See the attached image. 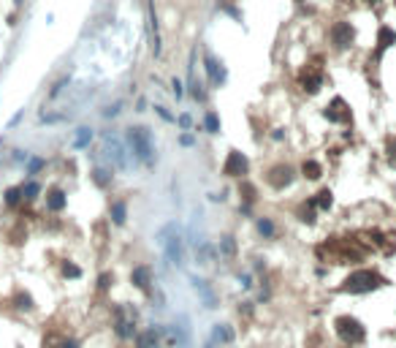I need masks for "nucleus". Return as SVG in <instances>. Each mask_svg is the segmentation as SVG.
<instances>
[{"mask_svg":"<svg viewBox=\"0 0 396 348\" xmlns=\"http://www.w3.org/2000/svg\"><path fill=\"white\" fill-rule=\"evenodd\" d=\"M315 207H318V204H315V199L309 201V204L301 207V213H298V215H301L304 223H315Z\"/></svg>","mask_w":396,"mask_h":348,"instance_id":"a211bd4d","label":"nucleus"},{"mask_svg":"<svg viewBox=\"0 0 396 348\" xmlns=\"http://www.w3.org/2000/svg\"><path fill=\"white\" fill-rule=\"evenodd\" d=\"M215 340H223V343H228V340H231V332H228L225 326H220V324H217V326H215Z\"/></svg>","mask_w":396,"mask_h":348,"instance_id":"cd10ccee","label":"nucleus"},{"mask_svg":"<svg viewBox=\"0 0 396 348\" xmlns=\"http://www.w3.org/2000/svg\"><path fill=\"white\" fill-rule=\"evenodd\" d=\"M90 139H93V131L90 128H79V134H76V147H87L90 144Z\"/></svg>","mask_w":396,"mask_h":348,"instance_id":"aec40b11","label":"nucleus"},{"mask_svg":"<svg viewBox=\"0 0 396 348\" xmlns=\"http://www.w3.org/2000/svg\"><path fill=\"white\" fill-rule=\"evenodd\" d=\"M109 283H111V275H100V280H98L100 289H109Z\"/></svg>","mask_w":396,"mask_h":348,"instance_id":"72a5a7b5","label":"nucleus"},{"mask_svg":"<svg viewBox=\"0 0 396 348\" xmlns=\"http://www.w3.org/2000/svg\"><path fill=\"white\" fill-rule=\"evenodd\" d=\"M291 183H293V169L291 166H274V169L269 171V185H272V188L282 190Z\"/></svg>","mask_w":396,"mask_h":348,"instance_id":"423d86ee","label":"nucleus"},{"mask_svg":"<svg viewBox=\"0 0 396 348\" xmlns=\"http://www.w3.org/2000/svg\"><path fill=\"white\" fill-rule=\"evenodd\" d=\"M163 245H166V253H169L171 264H182V237L174 234L171 240H163Z\"/></svg>","mask_w":396,"mask_h":348,"instance_id":"6e6552de","label":"nucleus"},{"mask_svg":"<svg viewBox=\"0 0 396 348\" xmlns=\"http://www.w3.org/2000/svg\"><path fill=\"white\" fill-rule=\"evenodd\" d=\"M17 307H19V310H33V299H30V294H19L17 296Z\"/></svg>","mask_w":396,"mask_h":348,"instance_id":"393cba45","label":"nucleus"},{"mask_svg":"<svg viewBox=\"0 0 396 348\" xmlns=\"http://www.w3.org/2000/svg\"><path fill=\"white\" fill-rule=\"evenodd\" d=\"M388 161L396 166V142H391V144H388Z\"/></svg>","mask_w":396,"mask_h":348,"instance_id":"473e14b6","label":"nucleus"},{"mask_svg":"<svg viewBox=\"0 0 396 348\" xmlns=\"http://www.w3.org/2000/svg\"><path fill=\"white\" fill-rule=\"evenodd\" d=\"M388 280H385L383 275H377L374 269H358L353 272V275L345 277V291H350V294H367V291H374L380 289V286H385Z\"/></svg>","mask_w":396,"mask_h":348,"instance_id":"f257e3e1","label":"nucleus"},{"mask_svg":"<svg viewBox=\"0 0 396 348\" xmlns=\"http://www.w3.org/2000/svg\"><path fill=\"white\" fill-rule=\"evenodd\" d=\"M38 183H27V185H22V196L25 199H35V196H38Z\"/></svg>","mask_w":396,"mask_h":348,"instance_id":"b1692460","label":"nucleus"},{"mask_svg":"<svg viewBox=\"0 0 396 348\" xmlns=\"http://www.w3.org/2000/svg\"><path fill=\"white\" fill-rule=\"evenodd\" d=\"M19 199H22V188H8V190H6V204H8V207L19 204Z\"/></svg>","mask_w":396,"mask_h":348,"instance_id":"4be33fe9","label":"nucleus"},{"mask_svg":"<svg viewBox=\"0 0 396 348\" xmlns=\"http://www.w3.org/2000/svg\"><path fill=\"white\" fill-rule=\"evenodd\" d=\"M41 166H44L41 158H33V161H30V166H27V171H30V174H35V171L41 169Z\"/></svg>","mask_w":396,"mask_h":348,"instance_id":"7c9ffc66","label":"nucleus"},{"mask_svg":"<svg viewBox=\"0 0 396 348\" xmlns=\"http://www.w3.org/2000/svg\"><path fill=\"white\" fill-rule=\"evenodd\" d=\"M63 348H79V346H76L74 340H68V343H63Z\"/></svg>","mask_w":396,"mask_h":348,"instance_id":"e433bc0d","label":"nucleus"},{"mask_svg":"<svg viewBox=\"0 0 396 348\" xmlns=\"http://www.w3.org/2000/svg\"><path fill=\"white\" fill-rule=\"evenodd\" d=\"M179 125H182V128H187V125H190V117H187V114H182V117H179Z\"/></svg>","mask_w":396,"mask_h":348,"instance_id":"c9c22d12","label":"nucleus"},{"mask_svg":"<svg viewBox=\"0 0 396 348\" xmlns=\"http://www.w3.org/2000/svg\"><path fill=\"white\" fill-rule=\"evenodd\" d=\"M242 193H245L247 201H255V188H252L250 183H242Z\"/></svg>","mask_w":396,"mask_h":348,"instance_id":"c85d7f7f","label":"nucleus"},{"mask_svg":"<svg viewBox=\"0 0 396 348\" xmlns=\"http://www.w3.org/2000/svg\"><path fill=\"white\" fill-rule=\"evenodd\" d=\"M125 218H128V207H125V201H114V204H111V220H114L117 226H123Z\"/></svg>","mask_w":396,"mask_h":348,"instance_id":"4468645a","label":"nucleus"},{"mask_svg":"<svg viewBox=\"0 0 396 348\" xmlns=\"http://www.w3.org/2000/svg\"><path fill=\"white\" fill-rule=\"evenodd\" d=\"M321 84H323V77L318 71H304L301 74V87L307 90V93H318Z\"/></svg>","mask_w":396,"mask_h":348,"instance_id":"9b49d317","label":"nucleus"},{"mask_svg":"<svg viewBox=\"0 0 396 348\" xmlns=\"http://www.w3.org/2000/svg\"><path fill=\"white\" fill-rule=\"evenodd\" d=\"M258 231H261L263 237H272V234H274V226H272V220H266V218H263V220H258Z\"/></svg>","mask_w":396,"mask_h":348,"instance_id":"a878e982","label":"nucleus"},{"mask_svg":"<svg viewBox=\"0 0 396 348\" xmlns=\"http://www.w3.org/2000/svg\"><path fill=\"white\" fill-rule=\"evenodd\" d=\"M95 183H98V185H106V183H109V171L95 169Z\"/></svg>","mask_w":396,"mask_h":348,"instance_id":"c756f323","label":"nucleus"},{"mask_svg":"<svg viewBox=\"0 0 396 348\" xmlns=\"http://www.w3.org/2000/svg\"><path fill=\"white\" fill-rule=\"evenodd\" d=\"M130 280H133L136 289L149 291V283H152V272H149V267H136L133 275H130Z\"/></svg>","mask_w":396,"mask_h":348,"instance_id":"1a4fd4ad","label":"nucleus"},{"mask_svg":"<svg viewBox=\"0 0 396 348\" xmlns=\"http://www.w3.org/2000/svg\"><path fill=\"white\" fill-rule=\"evenodd\" d=\"M206 71H209V82H212V84H220L223 71L217 68V60H215V57H206Z\"/></svg>","mask_w":396,"mask_h":348,"instance_id":"dca6fc26","label":"nucleus"},{"mask_svg":"<svg viewBox=\"0 0 396 348\" xmlns=\"http://www.w3.org/2000/svg\"><path fill=\"white\" fill-rule=\"evenodd\" d=\"M139 348H157V335H155V329H149V332H141L139 335Z\"/></svg>","mask_w":396,"mask_h":348,"instance_id":"2eb2a0df","label":"nucleus"},{"mask_svg":"<svg viewBox=\"0 0 396 348\" xmlns=\"http://www.w3.org/2000/svg\"><path fill=\"white\" fill-rule=\"evenodd\" d=\"M171 84H174V93H176V98H179V95H182V82H179V79H174Z\"/></svg>","mask_w":396,"mask_h":348,"instance_id":"f704fd0d","label":"nucleus"},{"mask_svg":"<svg viewBox=\"0 0 396 348\" xmlns=\"http://www.w3.org/2000/svg\"><path fill=\"white\" fill-rule=\"evenodd\" d=\"M106 144H109V150H111L109 155H114L117 166H120V169H125V158H123V147H120V142H117V139H109Z\"/></svg>","mask_w":396,"mask_h":348,"instance_id":"f3484780","label":"nucleus"},{"mask_svg":"<svg viewBox=\"0 0 396 348\" xmlns=\"http://www.w3.org/2000/svg\"><path fill=\"white\" fill-rule=\"evenodd\" d=\"M396 44V30L394 27H380L377 33V54H383L385 49H391Z\"/></svg>","mask_w":396,"mask_h":348,"instance_id":"9d476101","label":"nucleus"},{"mask_svg":"<svg viewBox=\"0 0 396 348\" xmlns=\"http://www.w3.org/2000/svg\"><path fill=\"white\" fill-rule=\"evenodd\" d=\"M47 207L52 210V213H60V210L65 207V193H63V190H57V188H54L52 193L47 196Z\"/></svg>","mask_w":396,"mask_h":348,"instance_id":"f8f14e48","label":"nucleus"},{"mask_svg":"<svg viewBox=\"0 0 396 348\" xmlns=\"http://www.w3.org/2000/svg\"><path fill=\"white\" fill-rule=\"evenodd\" d=\"M367 3H372V6H377V3H380V0H367Z\"/></svg>","mask_w":396,"mask_h":348,"instance_id":"4c0bfd02","label":"nucleus"},{"mask_svg":"<svg viewBox=\"0 0 396 348\" xmlns=\"http://www.w3.org/2000/svg\"><path fill=\"white\" fill-rule=\"evenodd\" d=\"M117 335H120V337H130V335H133V324L125 321V319H120V321H117Z\"/></svg>","mask_w":396,"mask_h":348,"instance_id":"412c9836","label":"nucleus"},{"mask_svg":"<svg viewBox=\"0 0 396 348\" xmlns=\"http://www.w3.org/2000/svg\"><path fill=\"white\" fill-rule=\"evenodd\" d=\"M353 38H355V33H353V25L350 22H337L331 27V41L337 44L339 49H347L350 44H353Z\"/></svg>","mask_w":396,"mask_h":348,"instance_id":"39448f33","label":"nucleus"},{"mask_svg":"<svg viewBox=\"0 0 396 348\" xmlns=\"http://www.w3.org/2000/svg\"><path fill=\"white\" fill-rule=\"evenodd\" d=\"M223 250H225L228 256L233 253V240H231V237H225V240H223Z\"/></svg>","mask_w":396,"mask_h":348,"instance_id":"2f4dec72","label":"nucleus"},{"mask_svg":"<svg viewBox=\"0 0 396 348\" xmlns=\"http://www.w3.org/2000/svg\"><path fill=\"white\" fill-rule=\"evenodd\" d=\"M326 117L331 120V123H347V120H350V109H347V104H345L342 98H334L331 104L326 107Z\"/></svg>","mask_w":396,"mask_h":348,"instance_id":"0eeeda50","label":"nucleus"},{"mask_svg":"<svg viewBox=\"0 0 396 348\" xmlns=\"http://www.w3.org/2000/svg\"><path fill=\"white\" fill-rule=\"evenodd\" d=\"M128 144H130V150H133V155L139 161L152 163V158H155V142H152V134L147 128H141V125L130 128L128 131Z\"/></svg>","mask_w":396,"mask_h":348,"instance_id":"f03ea898","label":"nucleus"},{"mask_svg":"<svg viewBox=\"0 0 396 348\" xmlns=\"http://www.w3.org/2000/svg\"><path fill=\"white\" fill-rule=\"evenodd\" d=\"M63 275L65 277H79V275H82V269H79L76 264H68V261H65V264H63Z\"/></svg>","mask_w":396,"mask_h":348,"instance_id":"bb28decb","label":"nucleus"},{"mask_svg":"<svg viewBox=\"0 0 396 348\" xmlns=\"http://www.w3.org/2000/svg\"><path fill=\"white\" fill-rule=\"evenodd\" d=\"M334 326H337V335L342 337L345 343H350V346H355V343H361L364 337H367L361 321L353 319V316H339V319L334 321Z\"/></svg>","mask_w":396,"mask_h":348,"instance_id":"7ed1b4c3","label":"nucleus"},{"mask_svg":"<svg viewBox=\"0 0 396 348\" xmlns=\"http://www.w3.org/2000/svg\"><path fill=\"white\" fill-rule=\"evenodd\" d=\"M301 174L307 180H318L323 174V166L318 163V161H304V166H301Z\"/></svg>","mask_w":396,"mask_h":348,"instance_id":"ddd939ff","label":"nucleus"},{"mask_svg":"<svg viewBox=\"0 0 396 348\" xmlns=\"http://www.w3.org/2000/svg\"><path fill=\"white\" fill-rule=\"evenodd\" d=\"M247 169H250V161L239 150H231L223 163V174H228V177H242V174H247Z\"/></svg>","mask_w":396,"mask_h":348,"instance_id":"20e7f679","label":"nucleus"},{"mask_svg":"<svg viewBox=\"0 0 396 348\" xmlns=\"http://www.w3.org/2000/svg\"><path fill=\"white\" fill-rule=\"evenodd\" d=\"M204 125H206V131H209V134H217V131H220V120H217V114H206Z\"/></svg>","mask_w":396,"mask_h":348,"instance_id":"5701e85b","label":"nucleus"},{"mask_svg":"<svg viewBox=\"0 0 396 348\" xmlns=\"http://www.w3.org/2000/svg\"><path fill=\"white\" fill-rule=\"evenodd\" d=\"M331 201H334V196H331V190H321V193H318V199H315V204L321 207V210H328V207H331Z\"/></svg>","mask_w":396,"mask_h":348,"instance_id":"6ab92c4d","label":"nucleus"}]
</instances>
